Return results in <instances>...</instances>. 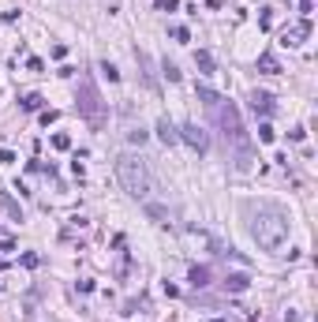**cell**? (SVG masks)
<instances>
[{"instance_id": "1", "label": "cell", "mask_w": 318, "mask_h": 322, "mask_svg": "<svg viewBox=\"0 0 318 322\" xmlns=\"http://www.w3.org/2000/svg\"><path fill=\"white\" fill-rule=\"evenodd\" d=\"M251 236L259 240V247H266V251H281L288 240V217L277 206H259V214H255L251 221Z\"/></svg>"}, {"instance_id": "2", "label": "cell", "mask_w": 318, "mask_h": 322, "mask_svg": "<svg viewBox=\"0 0 318 322\" xmlns=\"http://www.w3.org/2000/svg\"><path fill=\"white\" fill-rule=\"evenodd\" d=\"M116 176L124 184V191L131 199H150V169H146L143 158H135V154H120L116 158Z\"/></svg>"}, {"instance_id": "3", "label": "cell", "mask_w": 318, "mask_h": 322, "mask_svg": "<svg viewBox=\"0 0 318 322\" xmlns=\"http://www.w3.org/2000/svg\"><path fill=\"white\" fill-rule=\"evenodd\" d=\"M221 109V127H225V139H232L236 143V150H240V169H251V143H247V131H243V124H240V112H236V105L232 102H221L217 105Z\"/></svg>"}, {"instance_id": "4", "label": "cell", "mask_w": 318, "mask_h": 322, "mask_svg": "<svg viewBox=\"0 0 318 322\" xmlns=\"http://www.w3.org/2000/svg\"><path fill=\"white\" fill-rule=\"evenodd\" d=\"M79 109L86 112V120H90L94 127H101V98H98V90H94V83H90V75L83 79V86H79Z\"/></svg>"}, {"instance_id": "5", "label": "cell", "mask_w": 318, "mask_h": 322, "mask_svg": "<svg viewBox=\"0 0 318 322\" xmlns=\"http://www.w3.org/2000/svg\"><path fill=\"white\" fill-rule=\"evenodd\" d=\"M184 139H187V146H191V150H206V146H210V139H206V131H202V127L199 124H187L184 127Z\"/></svg>"}, {"instance_id": "6", "label": "cell", "mask_w": 318, "mask_h": 322, "mask_svg": "<svg viewBox=\"0 0 318 322\" xmlns=\"http://www.w3.org/2000/svg\"><path fill=\"white\" fill-rule=\"evenodd\" d=\"M251 102H255V112H262V116H266V112L273 109V105H269V94H255Z\"/></svg>"}, {"instance_id": "7", "label": "cell", "mask_w": 318, "mask_h": 322, "mask_svg": "<svg viewBox=\"0 0 318 322\" xmlns=\"http://www.w3.org/2000/svg\"><path fill=\"white\" fill-rule=\"evenodd\" d=\"M206 277H210V270H206V266H195V270H191V285H195V288H202V285H206Z\"/></svg>"}, {"instance_id": "8", "label": "cell", "mask_w": 318, "mask_h": 322, "mask_svg": "<svg viewBox=\"0 0 318 322\" xmlns=\"http://www.w3.org/2000/svg\"><path fill=\"white\" fill-rule=\"evenodd\" d=\"M195 64H199V68L206 71V75L213 71V56H210V53H195Z\"/></svg>"}, {"instance_id": "9", "label": "cell", "mask_w": 318, "mask_h": 322, "mask_svg": "<svg viewBox=\"0 0 318 322\" xmlns=\"http://www.w3.org/2000/svg\"><path fill=\"white\" fill-rule=\"evenodd\" d=\"M158 131H161V139H165V143H176V131H172V124H168V120H161Z\"/></svg>"}, {"instance_id": "10", "label": "cell", "mask_w": 318, "mask_h": 322, "mask_svg": "<svg viewBox=\"0 0 318 322\" xmlns=\"http://www.w3.org/2000/svg\"><path fill=\"white\" fill-rule=\"evenodd\" d=\"M259 68L266 71V75H277V60H273V56H269V53H266V56L259 60Z\"/></svg>"}, {"instance_id": "11", "label": "cell", "mask_w": 318, "mask_h": 322, "mask_svg": "<svg viewBox=\"0 0 318 322\" xmlns=\"http://www.w3.org/2000/svg\"><path fill=\"white\" fill-rule=\"evenodd\" d=\"M228 288H236V292H240V288H247V277H243V273H236V277H228Z\"/></svg>"}]
</instances>
